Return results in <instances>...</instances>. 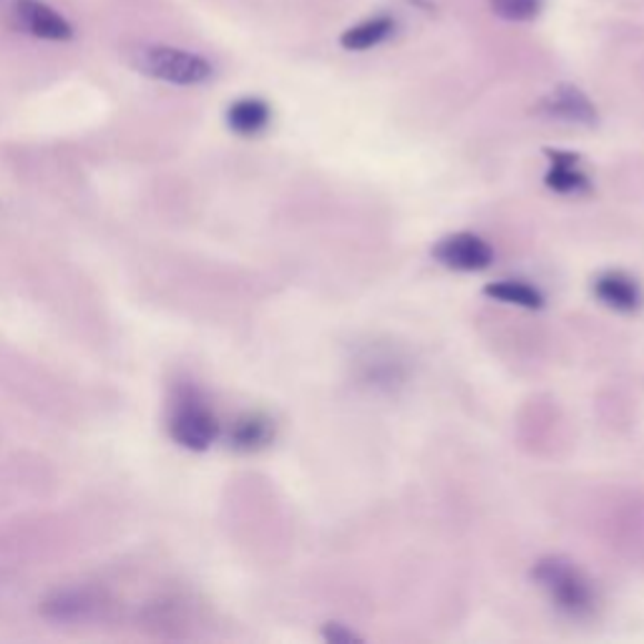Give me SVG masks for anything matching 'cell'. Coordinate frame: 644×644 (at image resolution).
Returning <instances> with one entry per match:
<instances>
[{
    "mask_svg": "<svg viewBox=\"0 0 644 644\" xmlns=\"http://www.w3.org/2000/svg\"><path fill=\"white\" fill-rule=\"evenodd\" d=\"M169 433L179 446L189 451H207L220 435V423L194 393H184L177 401L172 415H169Z\"/></svg>",
    "mask_w": 644,
    "mask_h": 644,
    "instance_id": "3957f363",
    "label": "cell"
},
{
    "mask_svg": "<svg viewBox=\"0 0 644 644\" xmlns=\"http://www.w3.org/2000/svg\"><path fill=\"white\" fill-rule=\"evenodd\" d=\"M322 637H325L328 642H333V644H350V642L360 640L353 630H348L345 624H338V622L325 624V630H322Z\"/></svg>",
    "mask_w": 644,
    "mask_h": 644,
    "instance_id": "9a60e30c",
    "label": "cell"
},
{
    "mask_svg": "<svg viewBox=\"0 0 644 644\" xmlns=\"http://www.w3.org/2000/svg\"><path fill=\"white\" fill-rule=\"evenodd\" d=\"M393 31H395L393 18L375 16L353 28H348V31L340 36V46H343L345 51H371L375 46L385 43L388 38L393 36Z\"/></svg>",
    "mask_w": 644,
    "mask_h": 644,
    "instance_id": "30bf717a",
    "label": "cell"
},
{
    "mask_svg": "<svg viewBox=\"0 0 644 644\" xmlns=\"http://www.w3.org/2000/svg\"><path fill=\"white\" fill-rule=\"evenodd\" d=\"M99 607V600L87 590H63L46 600L43 612L53 620H81Z\"/></svg>",
    "mask_w": 644,
    "mask_h": 644,
    "instance_id": "7c38bea8",
    "label": "cell"
},
{
    "mask_svg": "<svg viewBox=\"0 0 644 644\" xmlns=\"http://www.w3.org/2000/svg\"><path fill=\"white\" fill-rule=\"evenodd\" d=\"M534 582L549 594L554 607L566 617L582 620L590 617L596 607V594L592 582L586 580L582 570L564 556L539 559L532 570Z\"/></svg>",
    "mask_w": 644,
    "mask_h": 644,
    "instance_id": "6da1fadb",
    "label": "cell"
},
{
    "mask_svg": "<svg viewBox=\"0 0 644 644\" xmlns=\"http://www.w3.org/2000/svg\"><path fill=\"white\" fill-rule=\"evenodd\" d=\"M433 258L449 270L481 272L491 268V262H494V250H491L489 242L479 234L456 232L443 237V240L435 244Z\"/></svg>",
    "mask_w": 644,
    "mask_h": 644,
    "instance_id": "5b68a950",
    "label": "cell"
},
{
    "mask_svg": "<svg viewBox=\"0 0 644 644\" xmlns=\"http://www.w3.org/2000/svg\"><path fill=\"white\" fill-rule=\"evenodd\" d=\"M131 66L139 73L172 87H202L214 76V66L204 56L164 43L139 46L131 53Z\"/></svg>",
    "mask_w": 644,
    "mask_h": 644,
    "instance_id": "7a4b0ae2",
    "label": "cell"
},
{
    "mask_svg": "<svg viewBox=\"0 0 644 644\" xmlns=\"http://www.w3.org/2000/svg\"><path fill=\"white\" fill-rule=\"evenodd\" d=\"M491 11L511 23H529L539 18L544 0H489Z\"/></svg>",
    "mask_w": 644,
    "mask_h": 644,
    "instance_id": "5bb4252c",
    "label": "cell"
},
{
    "mask_svg": "<svg viewBox=\"0 0 644 644\" xmlns=\"http://www.w3.org/2000/svg\"><path fill=\"white\" fill-rule=\"evenodd\" d=\"M272 109L268 101L262 99H237L230 109H227V127L240 137H258L270 127Z\"/></svg>",
    "mask_w": 644,
    "mask_h": 644,
    "instance_id": "9c48e42d",
    "label": "cell"
},
{
    "mask_svg": "<svg viewBox=\"0 0 644 644\" xmlns=\"http://www.w3.org/2000/svg\"><path fill=\"white\" fill-rule=\"evenodd\" d=\"M546 157L552 159V169L546 174L549 189L559 194H582L590 189V179L580 172V157L559 149H546Z\"/></svg>",
    "mask_w": 644,
    "mask_h": 644,
    "instance_id": "ba28073f",
    "label": "cell"
},
{
    "mask_svg": "<svg viewBox=\"0 0 644 644\" xmlns=\"http://www.w3.org/2000/svg\"><path fill=\"white\" fill-rule=\"evenodd\" d=\"M272 439H274V425L268 415H262V413L242 415V419L234 423V429L230 433L232 446L237 451H244V453L264 449L268 443H272Z\"/></svg>",
    "mask_w": 644,
    "mask_h": 644,
    "instance_id": "8fae6325",
    "label": "cell"
},
{
    "mask_svg": "<svg viewBox=\"0 0 644 644\" xmlns=\"http://www.w3.org/2000/svg\"><path fill=\"white\" fill-rule=\"evenodd\" d=\"M594 295L602 305L617 312H637L642 308V288L624 272H604L594 280Z\"/></svg>",
    "mask_w": 644,
    "mask_h": 644,
    "instance_id": "52a82bcc",
    "label": "cell"
},
{
    "mask_svg": "<svg viewBox=\"0 0 644 644\" xmlns=\"http://www.w3.org/2000/svg\"><path fill=\"white\" fill-rule=\"evenodd\" d=\"M536 111L546 119L564 121V124H576V127H596L600 124V111H596L594 101L586 97L582 89L570 87V83H562L552 93L539 101Z\"/></svg>",
    "mask_w": 644,
    "mask_h": 644,
    "instance_id": "8992f818",
    "label": "cell"
},
{
    "mask_svg": "<svg viewBox=\"0 0 644 644\" xmlns=\"http://www.w3.org/2000/svg\"><path fill=\"white\" fill-rule=\"evenodd\" d=\"M13 23L28 36L41 38V41H71L73 26L69 18L61 16L53 6L43 0H11Z\"/></svg>",
    "mask_w": 644,
    "mask_h": 644,
    "instance_id": "277c9868",
    "label": "cell"
},
{
    "mask_svg": "<svg viewBox=\"0 0 644 644\" xmlns=\"http://www.w3.org/2000/svg\"><path fill=\"white\" fill-rule=\"evenodd\" d=\"M483 295L504 302V305L524 308V310H542L544 308V295L534 285H526L521 280H499L491 282V285L483 288Z\"/></svg>",
    "mask_w": 644,
    "mask_h": 644,
    "instance_id": "4fadbf2b",
    "label": "cell"
}]
</instances>
